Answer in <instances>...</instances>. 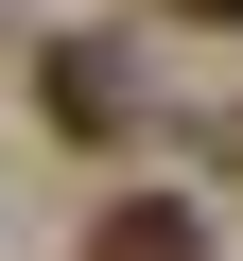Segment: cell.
I'll return each mask as SVG.
<instances>
[{
    "label": "cell",
    "instance_id": "1",
    "mask_svg": "<svg viewBox=\"0 0 243 261\" xmlns=\"http://www.w3.org/2000/svg\"><path fill=\"white\" fill-rule=\"evenodd\" d=\"M87 261H208V226L174 192H122V209H87Z\"/></svg>",
    "mask_w": 243,
    "mask_h": 261
},
{
    "label": "cell",
    "instance_id": "2",
    "mask_svg": "<svg viewBox=\"0 0 243 261\" xmlns=\"http://www.w3.org/2000/svg\"><path fill=\"white\" fill-rule=\"evenodd\" d=\"M35 70H52V122H70V140H104V122H122V53H87V35H52Z\"/></svg>",
    "mask_w": 243,
    "mask_h": 261
},
{
    "label": "cell",
    "instance_id": "3",
    "mask_svg": "<svg viewBox=\"0 0 243 261\" xmlns=\"http://www.w3.org/2000/svg\"><path fill=\"white\" fill-rule=\"evenodd\" d=\"M174 18H191V35H243V0H174Z\"/></svg>",
    "mask_w": 243,
    "mask_h": 261
}]
</instances>
